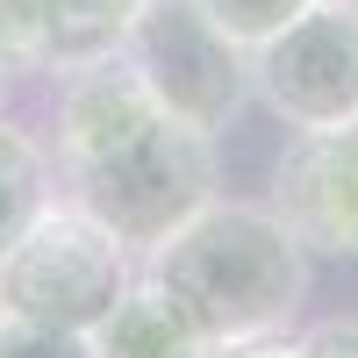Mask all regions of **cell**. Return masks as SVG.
Instances as JSON below:
<instances>
[{"instance_id":"1","label":"cell","mask_w":358,"mask_h":358,"mask_svg":"<svg viewBox=\"0 0 358 358\" xmlns=\"http://www.w3.org/2000/svg\"><path fill=\"white\" fill-rule=\"evenodd\" d=\"M57 179L65 201L86 208L143 258L222 194L215 136H201L136 86L122 57L79 65L57 79Z\"/></svg>"},{"instance_id":"2","label":"cell","mask_w":358,"mask_h":358,"mask_svg":"<svg viewBox=\"0 0 358 358\" xmlns=\"http://www.w3.org/2000/svg\"><path fill=\"white\" fill-rule=\"evenodd\" d=\"M143 280L187 315L201 344H258L301 322L315 251L280 222L273 201H208L158 251H143Z\"/></svg>"},{"instance_id":"3","label":"cell","mask_w":358,"mask_h":358,"mask_svg":"<svg viewBox=\"0 0 358 358\" xmlns=\"http://www.w3.org/2000/svg\"><path fill=\"white\" fill-rule=\"evenodd\" d=\"M136 273H143V258L115 229H101L72 201H50L43 215L22 229V244L0 258V315L86 337L129 294Z\"/></svg>"},{"instance_id":"4","label":"cell","mask_w":358,"mask_h":358,"mask_svg":"<svg viewBox=\"0 0 358 358\" xmlns=\"http://www.w3.org/2000/svg\"><path fill=\"white\" fill-rule=\"evenodd\" d=\"M115 57L136 72V86L172 122H187L201 136H222L236 122V108L251 101V50H236L201 15V0H143Z\"/></svg>"},{"instance_id":"5","label":"cell","mask_w":358,"mask_h":358,"mask_svg":"<svg viewBox=\"0 0 358 358\" xmlns=\"http://www.w3.org/2000/svg\"><path fill=\"white\" fill-rule=\"evenodd\" d=\"M251 94L294 136L358 122V8L351 0H308L280 36L251 50Z\"/></svg>"},{"instance_id":"6","label":"cell","mask_w":358,"mask_h":358,"mask_svg":"<svg viewBox=\"0 0 358 358\" xmlns=\"http://www.w3.org/2000/svg\"><path fill=\"white\" fill-rule=\"evenodd\" d=\"M273 208L315 258H358V122L294 136L273 172Z\"/></svg>"},{"instance_id":"7","label":"cell","mask_w":358,"mask_h":358,"mask_svg":"<svg viewBox=\"0 0 358 358\" xmlns=\"http://www.w3.org/2000/svg\"><path fill=\"white\" fill-rule=\"evenodd\" d=\"M143 0H0V72L65 79L122 50Z\"/></svg>"},{"instance_id":"8","label":"cell","mask_w":358,"mask_h":358,"mask_svg":"<svg viewBox=\"0 0 358 358\" xmlns=\"http://www.w3.org/2000/svg\"><path fill=\"white\" fill-rule=\"evenodd\" d=\"M86 351H94V358H201L208 344L187 330V315H179L165 294L136 273L129 294L94 322V330H86Z\"/></svg>"},{"instance_id":"9","label":"cell","mask_w":358,"mask_h":358,"mask_svg":"<svg viewBox=\"0 0 358 358\" xmlns=\"http://www.w3.org/2000/svg\"><path fill=\"white\" fill-rule=\"evenodd\" d=\"M57 201V165L22 122L0 115V258L22 244V229Z\"/></svg>"},{"instance_id":"10","label":"cell","mask_w":358,"mask_h":358,"mask_svg":"<svg viewBox=\"0 0 358 358\" xmlns=\"http://www.w3.org/2000/svg\"><path fill=\"white\" fill-rule=\"evenodd\" d=\"M301 8H308V0H201V15L215 22L236 50H258L265 36H280Z\"/></svg>"},{"instance_id":"11","label":"cell","mask_w":358,"mask_h":358,"mask_svg":"<svg viewBox=\"0 0 358 358\" xmlns=\"http://www.w3.org/2000/svg\"><path fill=\"white\" fill-rule=\"evenodd\" d=\"M0 358H94V351H86V337H65V330H43V322L0 315Z\"/></svg>"},{"instance_id":"12","label":"cell","mask_w":358,"mask_h":358,"mask_svg":"<svg viewBox=\"0 0 358 358\" xmlns=\"http://www.w3.org/2000/svg\"><path fill=\"white\" fill-rule=\"evenodd\" d=\"M287 358H358V315L308 322L301 337H287Z\"/></svg>"},{"instance_id":"13","label":"cell","mask_w":358,"mask_h":358,"mask_svg":"<svg viewBox=\"0 0 358 358\" xmlns=\"http://www.w3.org/2000/svg\"><path fill=\"white\" fill-rule=\"evenodd\" d=\"M201 358H287V337H258V344H208Z\"/></svg>"},{"instance_id":"14","label":"cell","mask_w":358,"mask_h":358,"mask_svg":"<svg viewBox=\"0 0 358 358\" xmlns=\"http://www.w3.org/2000/svg\"><path fill=\"white\" fill-rule=\"evenodd\" d=\"M0 108H8V72H0Z\"/></svg>"},{"instance_id":"15","label":"cell","mask_w":358,"mask_h":358,"mask_svg":"<svg viewBox=\"0 0 358 358\" xmlns=\"http://www.w3.org/2000/svg\"><path fill=\"white\" fill-rule=\"evenodd\" d=\"M351 8H358V0H351Z\"/></svg>"}]
</instances>
